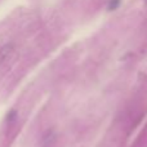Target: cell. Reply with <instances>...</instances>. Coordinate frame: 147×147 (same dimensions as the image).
<instances>
[{
	"label": "cell",
	"instance_id": "1",
	"mask_svg": "<svg viewBox=\"0 0 147 147\" xmlns=\"http://www.w3.org/2000/svg\"><path fill=\"white\" fill-rule=\"evenodd\" d=\"M13 53V45L12 44H5L0 48V63L5 62Z\"/></svg>",
	"mask_w": 147,
	"mask_h": 147
},
{
	"label": "cell",
	"instance_id": "2",
	"mask_svg": "<svg viewBox=\"0 0 147 147\" xmlns=\"http://www.w3.org/2000/svg\"><path fill=\"white\" fill-rule=\"evenodd\" d=\"M146 1H147V0H146Z\"/></svg>",
	"mask_w": 147,
	"mask_h": 147
}]
</instances>
